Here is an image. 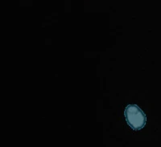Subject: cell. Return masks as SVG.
<instances>
[{
    "instance_id": "1",
    "label": "cell",
    "mask_w": 161,
    "mask_h": 147,
    "mask_svg": "<svg viewBox=\"0 0 161 147\" xmlns=\"http://www.w3.org/2000/svg\"><path fill=\"white\" fill-rule=\"evenodd\" d=\"M124 114L127 124L134 130L141 129L146 125V115L138 106L136 105L127 106L125 109Z\"/></svg>"
}]
</instances>
